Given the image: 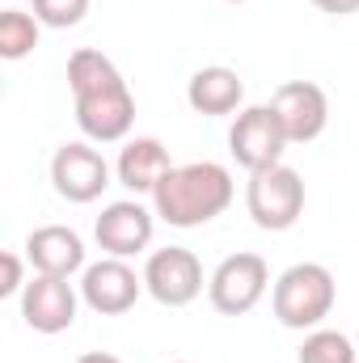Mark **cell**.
Here are the masks:
<instances>
[{"label":"cell","instance_id":"6da1fadb","mask_svg":"<svg viewBox=\"0 0 359 363\" xmlns=\"http://www.w3.org/2000/svg\"><path fill=\"white\" fill-rule=\"evenodd\" d=\"M68 89L77 101V127L93 144H118L131 135L136 97L127 89L123 72L93 47L68 55Z\"/></svg>","mask_w":359,"mask_h":363},{"label":"cell","instance_id":"7a4b0ae2","mask_svg":"<svg viewBox=\"0 0 359 363\" xmlns=\"http://www.w3.org/2000/svg\"><path fill=\"white\" fill-rule=\"evenodd\" d=\"M233 194H237V186H233L228 165L190 161V165H174L161 178V186L153 190V211L170 228H199V224H211L216 216H224Z\"/></svg>","mask_w":359,"mask_h":363},{"label":"cell","instance_id":"3957f363","mask_svg":"<svg viewBox=\"0 0 359 363\" xmlns=\"http://www.w3.org/2000/svg\"><path fill=\"white\" fill-rule=\"evenodd\" d=\"M334 300L338 283L321 262H296L270 287V313L283 330H321V321L334 313Z\"/></svg>","mask_w":359,"mask_h":363},{"label":"cell","instance_id":"277c9868","mask_svg":"<svg viewBox=\"0 0 359 363\" xmlns=\"http://www.w3.org/2000/svg\"><path fill=\"white\" fill-rule=\"evenodd\" d=\"M245 211L258 228L267 233H287L304 216V178L292 165H270L258 169L245 182Z\"/></svg>","mask_w":359,"mask_h":363},{"label":"cell","instance_id":"5b68a950","mask_svg":"<svg viewBox=\"0 0 359 363\" xmlns=\"http://www.w3.org/2000/svg\"><path fill=\"white\" fill-rule=\"evenodd\" d=\"M270 287V267L263 254H228L211 279H207V300L216 313L224 317H245L250 308H258V300Z\"/></svg>","mask_w":359,"mask_h":363},{"label":"cell","instance_id":"8992f818","mask_svg":"<svg viewBox=\"0 0 359 363\" xmlns=\"http://www.w3.org/2000/svg\"><path fill=\"white\" fill-rule=\"evenodd\" d=\"M283 148H287V135H283V127H279L270 106H245L233 118V127H228V152H233V161L245 174L279 165Z\"/></svg>","mask_w":359,"mask_h":363},{"label":"cell","instance_id":"52a82bcc","mask_svg":"<svg viewBox=\"0 0 359 363\" xmlns=\"http://www.w3.org/2000/svg\"><path fill=\"white\" fill-rule=\"evenodd\" d=\"M144 291L165 308H186L203 296V262L182 245L153 250L144 262Z\"/></svg>","mask_w":359,"mask_h":363},{"label":"cell","instance_id":"ba28073f","mask_svg":"<svg viewBox=\"0 0 359 363\" xmlns=\"http://www.w3.org/2000/svg\"><path fill=\"white\" fill-rule=\"evenodd\" d=\"M270 110H275L287 144H313L330 123V97L313 81H283L270 97Z\"/></svg>","mask_w":359,"mask_h":363},{"label":"cell","instance_id":"9c48e42d","mask_svg":"<svg viewBox=\"0 0 359 363\" xmlns=\"http://www.w3.org/2000/svg\"><path fill=\"white\" fill-rule=\"evenodd\" d=\"M153 233H157V211H148L140 199L110 203L97 216V224H93V237L106 250V258H136V254H144L153 245Z\"/></svg>","mask_w":359,"mask_h":363},{"label":"cell","instance_id":"30bf717a","mask_svg":"<svg viewBox=\"0 0 359 363\" xmlns=\"http://www.w3.org/2000/svg\"><path fill=\"white\" fill-rule=\"evenodd\" d=\"M144 291V274L127 267V258H101L81 271V300L101 317H123L136 308Z\"/></svg>","mask_w":359,"mask_h":363},{"label":"cell","instance_id":"8fae6325","mask_svg":"<svg viewBox=\"0 0 359 363\" xmlns=\"http://www.w3.org/2000/svg\"><path fill=\"white\" fill-rule=\"evenodd\" d=\"M51 186L68 203H93L110 186V165L93 144H64L51 157Z\"/></svg>","mask_w":359,"mask_h":363},{"label":"cell","instance_id":"7c38bea8","mask_svg":"<svg viewBox=\"0 0 359 363\" xmlns=\"http://www.w3.org/2000/svg\"><path fill=\"white\" fill-rule=\"evenodd\" d=\"M21 321L34 334H64L77 321V291L68 279L34 274L21 291Z\"/></svg>","mask_w":359,"mask_h":363},{"label":"cell","instance_id":"4fadbf2b","mask_svg":"<svg viewBox=\"0 0 359 363\" xmlns=\"http://www.w3.org/2000/svg\"><path fill=\"white\" fill-rule=\"evenodd\" d=\"M26 262L34 267V274L72 279L77 271H85V241L68 224H43L26 237Z\"/></svg>","mask_w":359,"mask_h":363},{"label":"cell","instance_id":"5bb4252c","mask_svg":"<svg viewBox=\"0 0 359 363\" xmlns=\"http://www.w3.org/2000/svg\"><path fill=\"white\" fill-rule=\"evenodd\" d=\"M186 101H190L194 114L224 118V114H233L245 101V81L233 68H224V64H207V68H199L186 81Z\"/></svg>","mask_w":359,"mask_h":363},{"label":"cell","instance_id":"9a60e30c","mask_svg":"<svg viewBox=\"0 0 359 363\" xmlns=\"http://www.w3.org/2000/svg\"><path fill=\"white\" fill-rule=\"evenodd\" d=\"M170 169H174L170 148H165L161 140H153V135H136V140H127L123 152H118V165H114L118 182H123L131 194H153Z\"/></svg>","mask_w":359,"mask_h":363},{"label":"cell","instance_id":"2e32d148","mask_svg":"<svg viewBox=\"0 0 359 363\" xmlns=\"http://www.w3.org/2000/svg\"><path fill=\"white\" fill-rule=\"evenodd\" d=\"M38 17L34 13H21V9H4L0 13V60L17 64L26 60L34 47H38Z\"/></svg>","mask_w":359,"mask_h":363},{"label":"cell","instance_id":"e0dca14e","mask_svg":"<svg viewBox=\"0 0 359 363\" xmlns=\"http://www.w3.org/2000/svg\"><path fill=\"white\" fill-rule=\"evenodd\" d=\"M296 359L300 363H355L359 347L338 330H309V338H304Z\"/></svg>","mask_w":359,"mask_h":363},{"label":"cell","instance_id":"ac0fdd59","mask_svg":"<svg viewBox=\"0 0 359 363\" xmlns=\"http://www.w3.org/2000/svg\"><path fill=\"white\" fill-rule=\"evenodd\" d=\"M89 13V0H34V17L51 30H72Z\"/></svg>","mask_w":359,"mask_h":363},{"label":"cell","instance_id":"d6986e66","mask_svg":"<svg viewBox=\"0 0 359 363\" xmlns=\"http://www.w3.org/2000/svg\"><path fill=\"white\" fill-rule=\"evenodd\" d=\"M0 296H21L26 291V262H21V254H0Z\"/></svg>","mask_w":359,"mask_h":363},{"label":"cell","instance_id":"ffe728a7","mask_svg":"<svg viewBox=\"0 0 359 363\" xmlns=\"http://www.w3.org/2000/svg\"><path fill=\"white\" fill-rule=\"evenodd\" d=\"M321 13H334V17H347V13H359V0H313Z\"/></svg>","mask_w":359,"mask_h":363},{"label":"cell","instance_id":"44dd1931","mask_svg":"<svg viewBox=\"0 0 359 363\" xmlns=\"http://www.w3.org/2000/svg\"><path fill=\"white\" fill-rule=\"evenodd\" d=\"M77 363H123V359H114V355H106V351H89V355H81Z\"/></svg>","mask_w":359,"mask_h":363},{"label":"cell","instance_id":"7402d4cb","mask_svg":"<svg viewBox=\"0 0 359 363\" xmlns=\"http://www.w3.org/2000/svg\"><path fill=\"white\" fill-rule=\"evenodd\" d=\"M233 4H245V0H233Z\"/></svg>","mask_w":359,"mask_h":363},{"label":"cell","instance_id":"603a6c76","mask_svg":"<svg viewBox=\"0 0 359 363\" xmlns=\"http://www.w3.org/2000/svg\"><path fill=\"white\" fill-rule=\"evenodd\" d=\"M174 363H186V359H174Z\"/></svg>","mask_w":359,"mask_h":363},{"label":"cell","instance_id":"cb8c5ba5","mask_svg":"<svg viewBox=\"0 0 359 363\" xmlns=\"http://www.w3.org/2000/svg\"><path fill=\"white\" fill-rule=\"evenodd\" d=\"M355 347H359V338H355Z\"/></svg>","mask_w":359,"mask_h":363}]
</instances>
